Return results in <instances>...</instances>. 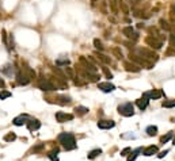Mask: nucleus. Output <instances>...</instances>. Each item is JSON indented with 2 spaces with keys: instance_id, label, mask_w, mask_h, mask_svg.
Listing matches in <instances>:
<instances>
[{
  "instance_id": "b1692460",
  "label": "nucleus",
  "mask_w": 175,
  "mask_h": 161,
  "mask_svg": "<svg viewBox=\"0 0 175 161\" xmlns=\"http://www.w3.org/2000/svg\"><path fill=\"white\" fill-rule=\"evenodd\" d=\"M163 107L166 108H171V107H175V100H167V102H163L162 103Z\"/></svg>"
},
{
  "instance_id": "5701e85b",
  "label": "nucleus",
  "mask_w": 175,
  "mask_h": 161,
  "mask_svg": "<svg viewBox=\"0 0 175 161\" xmlns=\"http://www.w3.org/2000/svg\"><path fill=\"white\" fill-rule=\"evenodd\" d=\"M57 153H58V150H57V149H56V150H53V152H50V153H49V154H48V156H49V159H50L52 161H58V157H57Z\"/></svg>"
},
{
  "instance_id": "bb28decb",
  "label": "nucleus",
  "mask_w": 175,
  "mask_h": 161,
  "mask_svg": "<svg viewBox=\"0 0 175 161\" xmlns=\"http://www.w3.org/2000/svg\"><path fill=\"white\" fill-rule=\"evenodd\" d=\"M94 45H95V47H96V49H99V50H103L102 42H100L99 39H94Z\"/></svg>"
},
{
  "instance_id": "a878e982",
  "label": "nucleus",
  "mask_w": 175,
  "mask_h": 161,
  "mask_svg": "<svg viewBox=\"0 0 175 161\" xmlns=\"http://www.w3.org/2000/svg\"><path fill=\"white\" fill-rule=\"evenodd\" d=\"M14 140H16V136L14 133H10V134H7V136L4 137V141H7V142L14 141Z\"/></svg>"
},
{
  "instance_id": "4be33fe9",
  "label": "nucleus",
  "mask_w": 175,
  "mask_h": 161,
  "mask_svg": "<svg viewBox=\"0 0 175 161\" xmlns=\"http://www.w3.org/2000/svg\"><path fill=\"white\" fill-rule=\"evenodd\" d=\"M171 138H173V133H167L166 136H163L162 138H160V142H162V144H166V142H168Z\"/></svg>"
},
{
  "instance_id": "2f4dec72",
  "label": "nucleus",
  "mask_w": 175,
  "mask_h": 161,
  "mask_svg": "<svg viewBox=\"0 0 175 161\" xmlns=\"http://www.w3.org/2000/svg\"><path fill=\"white\" fill-rule=\"evenodd\" d=\"M102 69H103V72H105V74H106V76L109 77V78L113 77V74H111V72H110V70L107 69V68H102Z\"/></svg>"
},
{
  "instance_id": "f704fd0d",
  "label": "nucleus",
  "mask_w": 175,
  "mask_h": 161,
  "mask_svg": "<svg viewBox=\"0 0 175 161\" xmlns=\"http://www.w3.org/2000/svg\"><path fill=\"white\" fill-rule=\"evenodd\" d=\"M167 153H168V150H164V152H160V153H159V154H158V157H159V159H163V157H164V156L167 154Z\"/></svg>"
},
{
  "instance_id": "393cba45",
  "label": "nucleus",
  "mask_w": 175,
  "mask_h": 161,
  "mask_svg": "<svg viewBox=\"0 0 175 161\" xmlns=\"http://www.w3.org/2000/svg\"><path fill=\"white\" fill-rule=\"evenodd\" d=\"M10 96H11V92L4 91V89H2V91H0V99H2V100H4V99H7V98H10Z\"/></svg>"
},
{
  "instance_id": "c9c22d12",
  "label": "nucleus",
  "mask_w": 175,
  "mask_h": 161,
  "mask_svg": "<svg viewBox=\"0 0 175 161\" xmlns=\"http://www.w3.org/2000/svg\"><path fill=\"white\" fill-rule=\"evenodd\" d=\"M173 144L175 145V136H174V138H173Z\"/></svg>"
},
{
  "instance_id": "f257e3e1",
  "label": "nucleus",
  "mask_w": 175,
  "mask_h": 161,
  "mask_svg": "<svg viewBox=\"0 0 175 161\" xmlns=\"http://www.w3.org/2000/svg\"><path fill=\"white\" fill-rule=\"evenodd\" d=\"M58 142L62 145V148L65 150H73V149H76V140L73 137V134H71V133H61L58 136Z\"/></svg>"
},
{
  "instance_id": "a211bd4d",
  "label": "nucleus",
  "mask_w": 175,
  "mask_h": 161,
  "mask_svg": "<svg viewBox=\"0 0 175 161\" xmlns=\"http://www.w3.org/2000/svg\"><path fill=\"white\" fill-rule=\"evenodd\" d=\"M141 152H143V149H141V148L136 149V150H132V154H130V156L128 157V160H126V161H135V160H136V157L139 156V153H141Z\"/></svg>"
},
{
  "instance_id": "c85d7f7f",
  "label": "nucleus",
  "mask_w": 175,
  "mask_h": 161,
  "mask_svg": "<svg viewBox=\"0 0 175 161\" xmlns=\"http://www.w3.org/2000/svg\"><path fill=\"white\" fill-rule=\"evenodd\" d=\"M129 153H132V149H130V148H125L124 150L121 152V156H122V157H125V156H128Z\"/></svg>"
},
{
  "instance_id": "9d476101",
  "label": "nucleus",
  "mask_w": 175,
  "mask_h": 161,
  "mask_svg": "<svg viewBox=\"0 0 175 161\" xmlns=\"http://www.w3.org/2000/svg\"><path fill=\"white\" fill-rule=\"evenodd\" d=\"M56 119L57 122H65V121H72L73 119V115L72 114H65V112H57L56 114Z\"/></svg>"
},
{
  "instance_id": "f8f14e48",
  "label": "nucleus",
  "mask_w": 175,
  "mask_h": 161,
  "mask_svg": "<svg viewBox=\"0 0 175 161\" xmlns=\"http://www.w3.org/2000/svg\"><path fill=\"white\" fill-rule=\"evenodd\" d=\"M114 126H115L114 121H99L98 122V127L99 129H103V130L111 129V127H114Z\"/></svg>"
},
{
  "instance_id": "f03ea898",
  "label": "nucleus",
  "mask_w": 175,
  "mask_h": 161,
  "mask_svg": "<svg viewBox=\"0 0 175 161\" xmlns=\"http://www.w3.org/2000/svg\"><path fill=\"white\" fill-rule=\"evenodd\" d=\"M118 112L124 117H133L135 115V108H133L132 103H124L121 106H118Z\"/></svg>"
},
{
  "instance_id": "0eeeda50",
  "label": "nucleus",
  "mask_w": 175,
  "mask_h": 161,
  "mask_svg": "<svg viewBox=\"0 0 175 161\" xmlns=\"http://www.w3.org/2000/svg\"><path fill=\"white\" fill-rule=\"evenodd\" d=\"M31 119L27 117V115H21V117H16L14 119V125L15 126H23V125H27Z\"/></svg>"
},
{
  "instance_id": "2eb2a0df",
  "label": "nucleus",
  "mask_w": 175,
  "mask_h": 161,
  "mask_svg": "<svg viewBox=\"0 0 175 161\" xmlns=\"http://www.w3.org/2000/svg\"><path fill=\"white\" fill-rule=\"evenodd\" d=\"M143 153H144V156H147V157L154 156V154H156V153H158V146H154V145H151V146H148L147 149H144Z\"/></svg>"
},
{
  "instance_id": "39448f33",
  "label": "nucleus",
  "mask_w": 175,
  "mask_h": 161,
  "mask_svg": "<svg viewBox=\"0 0 175 161\" xmlns=\"http://www.w3.org/2000/svg\"><path fill=\"white\" fill-rule=\"evenodd\" d=\"M38 87L42 89V91H54V89H56V87L50 83L49 80H44V78H42V80H39Z\"/></svg>"
},
{
  "instance_id": "9b49d317",
  "label": "nucleus",
  "mask_w": 175,
  "mask_h": 161,
  "mask_svg": "<svg viewBox=\"0 0 175 161\" xmlns=\"http://www.w3.org/2000/svg\"><path fill=\"white\" fill-rule=\"evenodd\" d=\"M16 83L19 85H27L29 83H30V78L26 76V74H22L19 72V73H16Z\"/></svg>"
},
{
  "instance_id": "dca6fc26",
  "label": "nucleus",
  "mask_w": 175,
  "mask_h": 161,
  "mask_svg": "<svg viewBox=\"0 0 175 161\" xmlns=\"http://www.w3.org/2000/svg\"><path fill=\"white\" fill-rule=\"evenodd\" d=\"M122 33H124L126 37H129V38H132V37H133V38H137V34L135 33L133 27H130V26H129V27H125L124 30H122Z\"/></svg>"
},
{
  "instance_id": "cd10ccee",
  "label": "nucleus",
  "mask_w": 175,
  "mask_h": 161,
  "mask_svg": "<svg viewBox=\"0 0 175 161\" xmlns=\"http://www.w3.org/2000/svg\"><path fill=\"white\" fill-rule=\"evenodd\" d=\"M56 64H57V65H68V64H69V60H57V61H56Z\"/></svg>"
},
{
  "instance_id": "7c9ffc66",
  "label": "nucleus",
  "mask_w": 175,
  "mask_h": 161,
  "mask_svg": "<svg viewBox=\"0 0 175 161\" xmlns=\"http://www.w3.org/2000/svg\"><path fill=\"white\" fill-rule=\"evenodd\" d=\"M160 25H162V27L164 29V30H170V26L167 25V22H166V20H163V19H162V20H160Z\"/></svg>"
},
{
  "instance_id": "473e14b6",
  "label": "nucleus",
  "mask_w": 175,
  "mask_h": 161,
  "mask_svg": "<svg viewBox=\"0 0 175 161\" xmlns=\"http://www.w3.org/2000/svg\"><path fill=\"white\" fill-rule=\"evenodd\" d=\"M170 42H171V46H175V35L174 34L170 35Z\"/></svg>"
},
{
  "instance_id": "20e7f679",
  "label": "nucleus",
  "mask_w": 175,
  "mask_h": 161,
  "mask_svg": "<svg viewBox=\"0 0 175 161\" xmlns=\"http://www.w3.org/2000/svg\"><path fill=\"white\" fill-rule=\"evenodd\" d=\"M145 42L150 45L151 47H155V49H160V47L163 46V42L160 39H156V37H148V38L145 39Z\"/></svg>"
},
{
  "instance_id": "1a4fd4ad",
  "label": "nucleus",
  "mask_w": 175,
  "mask_h": 161,
  "mask_svg": "<svg viewBox=\"0 0 175 161\" xmlns=\"http://www.w3.org/2000/svg\"><path fill=\"white\" fill-rule=\"evenodd\" d=\"M80 62L84 65V69L85 70H88V73H96V68L90 62V61H87L84 57H80Z\"/></svg>"
},
{
  "instance_id": "7ed1b4c3",
  "label": "nucleus",
  "mask_w": 175,
  "mask_h": 161,
  "mask_svg": "<svg viewBox=\"0 0 175 161\" xmlns=\"http://www.w3.org/2000/svg\"><path fill=\"white\" fill-rule=\"evenodd\" d=\"M163 96V92L160 91V89H152V91L150 92H144L143 93V98L145 99H159V98H162Z\"/></svg>"
},
{
  "instance_id": "f3484780",
  "label": "nucleus",
  "mask_w": 175,
  "mask_h": 161,
  "mask_svg": "<svg viewBox=\"0 0 175 161\" xmlns=\"http://www.w3.org/2000/svg\"><path fill=\"white\" fill-rule=\"evenodd\" d=\"M148 102H150V100L148 99H145V98H141V99H139L136 102V104H137V107L140 108V110H145V108L148 107Z\"/></svg>"
},
{
  "instance_id": "423d86ee",
  "label": "nucleus",
  "mask_w": 175,
  "mask_h": 161,
  "mask_svg": "<svg viewBox=\"0 0 175 161\" xmlns=\"http://www.w3.org/2000/svg\"><path fill=\"white\" fill-rule=\"evenodd\" d=\"M137 53H140L141 56H144V60L148 58V60H154V61L158 60V56H156L154 51H150L147 49H137Z\"/></svg>"
},
{
  "instance_id": "412c9836",
  "label": "nucleus",
  "mask_w": 175,
  "mask_h": 161,
  "mask_svg": "<svg viewBox=\"0 0 175 161\" xmlns=\"http://www.w3.org/2000/svg\"><path fill=\"white\" fill-rule=\"evenodd\" d=\"M145 132H147V134H148V136H151V137L156 136V133H158V127H156V126H148Z\"/></svg>"
},
{
  "instance_id": "4c0bfd02",
  "label": "nucleus",
  "mask_w": 175,
  "mask_h": 161,
  "mask_svg": "<svg viewBox=\"0 0 175 161\" xmlns=\"http://www.w3.org/2000/svg\"><path fill=\"white\" fill-rule=\"evenodd\" d=\"M92 2H96V0H92Z\"/></svg>"
},
{
  "instance_id": "6e6552de",
  "label": "nucleus",
  "mask_w": 175,
  "mask_h": 161,
  "mask_svg": "<svg viewBox=\"0 0 175 161\" xmlns=\"http://www.w3.org/2000/svg\"><path fill=\"white\" fill-rule=\"evenodd\" d=\"M98 88L100 89V91H103V92H113L115 87H114V84H111L110 81H107V83H99L98 84Z\"/></svg>"
},
{
  "instance_id": "c756f323",
  "label": "nucleus",
  "mask_w": 175,
  "mask_h": 161,
  "mask_svg": "<svg viewBox=\"0 0 175 161\" xmlns=\"http://www.w3.org/2000/svg\"><path fill=\"white\" fill-rule=\"evenodd\" d=\"M96 56H99V58L102 60V61H105L106 64H110V58H106V56H103V54H99V53H96Z\"/></svg>"
},
{
  "instance_id": "e433bc0d",
  "label": "nucleus",
  "mask_w": 175,
  "mask_h": 161,
  "mask_svg": "<svg viewBox=\"0 0 175 161\" xmlns=\"http://www.w3.org/2000/svg\"><path fill=\"white\" fill-rule=\"evenodd\" d=\"M173 11H174V12H175V6H173Z\"/></svg>"
},
{
  "instance_id": "6ab92c4d",
  "label": "nucleus",
  "mask_w": 175,
  "mask_h": 161,
  "mask_svg": "<svg viewBox=\"0 0 175 161\" xmlns=\"http://www.w3.org/2000/svg\"><path fill=\"white\" fill-rule=\"evenodd\" d=\"M75 111H76V114L77 115H84V114H87L88 111V108L87 107H84V106H77L76 108H75Z\"/></svg>"
},
{
  "instance_id": "4468645a",
  "label": "nucleus",
  "mask_w": 175,
  "mask_h": 161,
  "mask_svg": "<svg viewBox=\"0 0 175 161\" xmlns=\"http://www.w3.org/2000/svg\"><path fill=\"white\" fill-rule=\"evenodd\" d=\"M39 127H41V122L37 121V119H31V121L27 123V129L30 130V132H33V130H38Z\"/></svg>"
},
{
  "instance_id": "ddd939ff",
  "label": "nucleus",
  "mask_w": 175,
  "mask_h": 161,
  "mask_svg": "<svg viewBox=\"0 0 175 161\" xmlns=\"http://www.w3.org/2000/svg\"><path fill=\"white\" fill-rule=\"evenodd\" d=\"M124 66H125V69L128 70V72H140L141 68L139 65H136V64H129V62H125L124 64Z\"/></svg>"
},
{
  "instance_id": "72a5a7b5",
  "label": "nucleus",
  "mask_w": 175,
  "mask_h": 161,
  "mask_svg": "<svg viewBox=\"0 0 175 161\" xmlns=\"http://www.w3.org/2000/svg\"><path fill=\"white\" fill-rule=\"evenodd\" d=\"M44 146H45V145H38V146H35V148H33V150L34 152H38V150H41V149H44Z\"/></svg>"
},
{
  "instance_id": "aec40b11",
  "label": "nucleus",
  "mask_w": 175,
  "mask_h": 161,
  "mask_svg": "<svg viewBox=\"0 0 175 161\" xmlns=\"http://www.w3.org/2000/svg\"><path fill=\"white\" fill-rule=\"evenodd\" d=\"M100 153H102V150H100V149H94V150H91L90 153H88L87 157H88L90 160H94L95 157H98V156L100 154Z\"/></svg>"
}]
</instances>
